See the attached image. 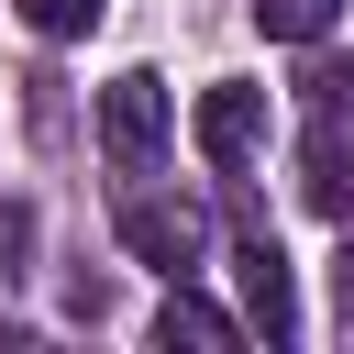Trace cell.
<instances>
[{
	"mask_svg": "<svg viewBox=\"0 0 354 354\" xmlns=\"http://www.w3.org/2000/svg\"><path fill=\"white\" fill-rule=\"evenodd\" d=\"M232 277H243V332H266V343H299V277H288L277 232H243Z\"/></svg>",
	"mask_w": 354,
	"mask_h": 354,
	"instance_id": "4",
	"label": "cell"
},
{
	"mask_svg": "<svg viewBox=\"0 0 354 354\" xmlns=\"http://www.w3.org/2000/svg\"><path fill=\"white\" fill-rule=\"evenodd\" d=\"M188 133H199V155H210L221 177H243V166H254V144H266V88H243V77H221V88H199V111H188Z\"/></svg>",
	"mask_w": 354,
	"mask_h": 354,
	"instance_id": "3",
	"label": "cell"
},
{
	"mask_svg": "<svg viewBox=\"0 0 354 354\" xmlns=\"http://www.w3.org/2000/svg\"><path fill=\"white\" fill-rule=\"evenodd\" d=\"M122 254L188 277V266L210 254V210H199V199H122Z\"/></svg>",
	"mask_w": 354,
	"mask_h": 354,
	"instance_id": "2",
	"label": "cell"
},
{
	"mask_svg": "<svg viewBox=\"0 0 354 354\" xmlns=\"http://www.w3.org/2000/svg\"><path fill=\"white\" fill-rule=\"evenodd\" d=\"M166 122H177V111H166V77H155V66H122V77L100 88V155H111L122 177H144V166L166 155Z\"/></svg>",
	"mask_w": 354,
	"mask_h": 354,
	"instance_id": "1",
	"label": "cell"
},
{
	"mask_svg": "<svg viewBox=\"0 0 354 354\" xmlns=\"http://www.w3.org/2000/svg\"><path fill=\"white\" fill-rule=\"evenodd\" d=\"M0 254H33V210L22 199H0Z\"/></svg>",
	"mask_w": 354,
	"mask_h": 354,
	"instance_id": "10",
	"label": "cell"
},
{
	"mask_svg": "<svg viewBox=\"0 0 354 354\" xmlns=\"http://www.w3.org/2000/svg\"><path fill=\"white\" fill-rule=\"evenodd\" d=\"M254 11V33H277V44H321L332 22H343V0H243Z\"/></svg>",
	"mask_w": 354,
	"mask_h": 354,
	"instance_id": "7",
	"label": "cell"
},
{
	"mask_svg": "<svg viewBox=\"0 0 354 354\" xmlns=\"http://www.w3.org/2000/svg\"><path fill=\"white\" fill-rule=\"evenodd\" d=\"M155 343H166V354H177V343H188V354H232V343H243V321H232V310H210V299L177 277V288L155 299Z\"/></svg>",
	"mask_w": 354,
	"mask_h": 354,
	"instance_id": "5",
	"label": "cell"
},
{
	"mask_svg": "<svg viewBox=\"0 0 354 354\" xmlns=\"http://www.w3.org/2000/svg\"><path fill=\"white\" fill-rule=\"evenodd\" d=\"M310 100L321 111H354V66H310Z\"/></svg>",
	"mask_w": 354,
	"mask_h": 354,
	"instance_id": "9",
	"label": "cell"
},
{
	"mask_svg": "<svg viewBox=\"0 0 354 354\" xmlns=\"http://www.w3.org/2000/svg\"><path fill=\"white\" fill-rule=\"evenodd\" d=\"M299 166H310V177H299L310 210H321V221H354V144H343V111L310 122V155H299Z\"/></svg>",
	"mask_w": 354,
	"mask_h": 354,
	"instance_id": "6",
	"label": "cell"
},
{
	"mask_svg": "<svg viewBox=\"0 0 354 354\" xmlns=\"http://www.w3.org/2000/svg\"><path fill=\"white\" fill-rule=\"evenodd\" d=\"M100 11H111V0H22V22H33V33H55V44H66V33H88Z\"/></svg>",
	"mask_w": 354,
	"mask_h": 354,
	"instance_id": "8",
	"label": "cell"
}]
</instances>
